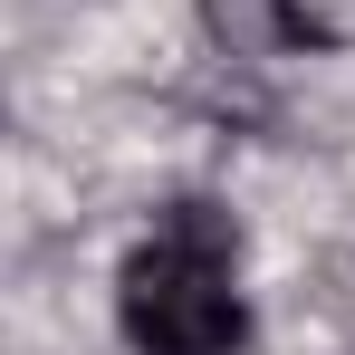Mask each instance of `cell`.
<instances>
[{"label": "cell", "instance_id": "cell-1", "mask_svg": "<svg viewBox=\"0 0 355 355\" xmlns=\"http://www.w3.org/2000/svg\"><path fill=\"white\" fill-rule=\"evenodd\" d=\"M116 317L135 355H240L250 346V297H240V231L211 202H173L154 240L125 259Z\"/></svg>", "mask_w": 355, "mask_h": 355}, {"label": "cell", "instance_id": "cell-3", "mask_svg": "<svg viewBox=\"0 0 355 355\" xmlns=\"http://www.w3.org/2000/svg\"><path fill=\"white\" fill-rule=\"evenodd\" d=\"M307 39V49H336V39H355V0H288V49Z\"/></svg>", "mask_w": 355, "mask_h": 355}, {"label": "cell", "instance_id": "cell-2", "mask_svg": "<svg viewBox=\"0 0 355 355\" xmlns=\"http://www.w3.org/2000/svg\"><path fill=\"white\" fill-rule=\"evenodd\" d=\"M211 39L231 58H259V49H288V0H202Z\"/></svg>", "mask_w": 355, "mask_h": 355}]
</instances>
